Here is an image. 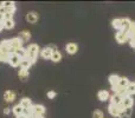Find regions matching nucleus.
Instances as JSON below:
<instances>
[{
	"instance_id": "1",
	"label": "nucleus",
	"mask_w": 135,
	"mask_h": 118,
	"mask_svg": "<svg viewBox=\"0 0 135 118\" xmlns=\"http://www.w3.org/2000/svg\"><path fill=\"white\" fill-rule=\"evenodd\" d=\"M26 57L31 60L32 65L37 61V58H38V54H39V47H38L37 44H30L26 49Z\"/></svg>"
},
{
	"instance_id": "2",
	"label": "nucleus",
	"mask_w": 135,
	"mask_h": 118,
	"mask_svg": "<svg viewBox=\"0 0 135 118\" xmlns=\"http://www.w3.org/2000/svg\"><path fill=\"white\" fill-rule=\"evenodd\" d=\"M123 111H124V106L122 104H119V105L109 104V106H108V112L110 114V116H113L115 118L119 116L120 114H122Z\"/></svg>"
},
{
	"instance_id": "3",
	"label": "nucleus",
	"mask_w": 135,
	"mask_h": 118,
	"mask_svg": "<svg viewBox=\"0 0 135 118\" xmlns=\"http://www.w3.org/2000/svg\"><path fill=\"white\" fill-rule=\"evenodd\" d=\"M9 44H11V50H9L11 54H14L17 50H19V49L23 47V42H21V39L19 37H16V38L9 39Z\"/></svg>"
},
{
	"instance_id": "4",
	"label": "nucleus",
	"mask_w": 135,
	"mask_h": 118,
	"mask_svg": "<svg viewBox=\"0 0 135 118\" xmlns=\"http://www.w3.org/2000/svg\"><path fill=\"white\" fill-rule=\"evenodd\" d=\"M57 47L54 46V45H51V46H45L44 49L40 50V56H42V58L44 59H51L52 57V53H54V51H57Z\"/></svg>"
},
{
	"instance_id": "5",
	"label": "nucleus",
	"mask_w": 135,
	"mask_h": 118,
	"mask_svg": "<svg viewBox=\"0 0 135 118\" xmlns=\"http://www.w3.org/2000/svg\"><path fill=\"white\" fill-rule=\"evenodd\" d=\"M115 39L119 44H126V43H129L131 40V37L127 32H122V31H117V33L115 34Z\"/></svg>"
},
{
	"instance_id": "6",
	"label": "nucleus",
	"mask_w": 135,
	"mask_h": 118,
	"mask_svg": "<svg viewBox=\"0 0 135 118\" xmlns=\"http://www.w3.org/2000/svg\"><path fill=\"white\" fill-rule=\"evenodd\" d=\"M20 61H21L20 57H18L17 54H12V56L9 57L8 64L11 65L12 67H18V66H20Z\"/></svg>"
},
{
	"instance_id": "7",
	"label": "nucleus",
	"mask_w": 135,
	"mask_h": 118,
	"mask_svg": "<svg viewBox=\"0 0 135 118\" xmlns=\"http://www.w3.org/2000/svg\"><path fill=\"white\" fill-rule=\"evenodd\" d=\"M122 105L124 106V109H128V107H133L134 105V99L132 96H124L123 97V100L121 103Z\"/></svg>"
},
{
	"instance_id": "8",
	"label": "nucleus",
	"mask_w": 135,
	"mask_h": 118,
	"mask_svg": "<svg viewBox=\"0 0 135 118\" xmlns=\"http://www.w3.org/2000/svg\"><path fill=\"white\" fill-rule=\"evenodd\" d=\"M65 51H66V53H69V54H75L78 51V46H77V44H75V43H69L65 46Z\"/></svg>"
},
{
	"instance_id": "9",
	"label": "nucleus",
	"mask_w": 135,
	"mask_h": 118,
	"mask_svg": "<svg viewBox=\"0 0 135 118\" xmlns=\"http://www.w3.org/2000/svg\"><path fill=\"white\" fill-rule=\"evenodd\" d=\"M121 23H122L121 31L122 32H128L129 26H131V24H132V20L129 18H121Z\"/></svg>"
},
{
	"instance_id": "10",
	"label": "nucleus",
	"mask_w": 135,
	"mask_h": 118,
	"mask_svg": "<svg viewBox=\"0 0 135 118\" xmlns=\"http://www.w3.org/2000/svg\"><path fill=\"white\" fill-rule=\"evenodd\" d=\"M38 19H39V17H38V14L36 12H28L26 14V20L30 24H36L38 21Z\"/></svg>"
},
{
	"instance_id": "11",
	"label": "nucleus",
	"mask_w": 135,
	"mask_h": 118,
	"mask_svg": "<svg viewBox=\"0 0 135 118\" xmlns=\"http://www.w3.org/2000/svg\"><path fill=\"white\" fill-rule=\"evenodd\" d=\"M123 97H124V96H121V95H113L112 97L109 98L110 104H114V105L121 104L122 100H123Z\"/></svg>"
},
{
	"instance_id": "12",
	"label": "nucleus",
	"mask_w": 135,
	"mask_h": 118,
	"mask_svg": "<svg viewBox=\"0 0 135 118\" xmlns=\"http://www.w3.org/2000/svg\"><path fill=\"white\" fill-rule=\"evenodd\" d=\"M97 98L101 102H105V100H109L110 95L107 90H101V91H98V93H97Z\"/></svg>"
},
{
	"instance_id": "13",
	"label": "nucleus",
	"mask_w": 135,
	"mask_h": 118,
	"mask_svg": "<svg viewBox=\"0 0 135 118\" xmlns=\"http://www.w3.org/2000/svg\"><path fill=\"white\" fill-rule=\"evenodd\" d=\"M4 99L6 100L7 103H12L16 100V92L13 91H6L4 93Z\"/></svg>"
},
{
	"instance_id": "14",
	"label": "nucleus",
	"mask_w": 135,
	"mask_h": 118,
	"mask_svg": "<svg viewBox=\"0 0 135 118\" xmlns=\"http://www.w3.org/2000/svg\"><path fill=\"white\" fill-rule=\"evenodd\" d=\"M19 104H20L21 106L24 107V110H28V109H30V107L33 105V104H32V100H31L30 98H26V97L23 98V99L20 100V103H19Z\"/></svg>"
},
{
	"instance_id": "15",
	"label": "nucleus",
	"mask_w": 135,
	"mask_h": 118,
	"mask_svg": "<svg viewBox=\"0 0 135 118\" xmlns=\"http://www.w3.org/2000/svg\"><path fill=\"white\" fill-rule=\"evenodd\" d=\"M108 80H109V84L112 86H116V85H119L120 76H117V74H110L109 78H108Z\"/></svg>"
},
{
	"instance_id": "16",
	"label": "nucleus",
	"mask_w": 135,
	"mask_h": 118,
	"mask_svg": "<svg viewBox=\"0 0 135 118\" xmlns=\"http://www.w3.org/2000/svg\"><path fill=\"white\" fill-rule=\"evenodd\" d=\"M31 66H32V63H31V60L28 59L27 57H25V58L21 59V61H20V69H26V70H28Z\"/></svg>"
},
{
	"instance_id": "17",
	"label": "nucleus",
	"mask_w": 135,
	"mask_h": 118,
	"mask_svg": "<svg viewBox=\"0 0 135 118\" xmlns=\"http://www.w3.org/2000/svg\"><path fill=\"white\" fill-rule=\"evenodd\" d=\"M132 114H133V107H128V109H124V111L120 114L116 118H131Z\"/></svg>"
},
{
	"instance_id": "18",
	"label": "nucleus",
	"mask_w": 135,
	"mask_h": 118,
	"mask_svg": "<svg viewBox=\"0 0 135 118\" xmlns=\"http://www.w3.org/2000/svg\"><path fill=\"white\" fill-rule=\"evenodd\" d=\"M19 38L21 39L23 43H26L31 39V33L28 32V31H23V32L19 33Z\"/></svg>"
},
{
	"instance_id": "19",
	"label": "nucleus",
	"mask_w": 135,
	"mask_h": 118,
	"mask_svg": "<svg viewBox=\"0 0 135 118\" xmlns=\"http://www.w3.org/2000/svg\"><path fill=\"white\" fill-rule=\"evenodd\" d=\"M12 111H13V114L16 115V117H17V116H20V115H23L24 112H25V110H24V107L21 106L20 104H17V105H14V106H13Z\"/></svg>"
},
{
	"instance_id": "20",
	"label": "nucleus",
	"mask_w": 135,
	"mask_h": 118,
	"mask_svg": "<svg viewBox=\"0 0 135 118\" xmlns=\"http://www.w3.org/2000/svg\"><path fill=\"white\" fill-rule=\"evenodd\" d=\"M112 90L114 91V95L126 96V89L121 88V86H119V85H116V86H112Z\"/></svg>"
},
{
	"instance_id": "21",
	"label": "nucleus",
	"mask_w": 135,
	"mask_h": 118,
	"mask_svg": "<svg viewBox=\"0 0 135 118\" xmlns=\"http://www.w3.org/2000/svg\"><path fill=\"white\" fill-rule=\"evenodd\" d=\"M2 25H4V28L6 30H11L16 26V23H14L13 19H7V20H4L2 21Z\"/></svg>"
},
{
	"instance_id": "22",
	"label": "nucleus",
	"mask_w": 135,
	"mask_h": 118,
	"mask_svg": "<svg viewBox=\"0 0 135 118\" xmlns=\"http://www.w3.org/2000/svg\"><path fill=\"white\" fill-rule=\"evenodd\" d=\"M121 25H122L121 18H115V19H113L112 20V26L116 31H121Z\"/></svg>"
},
{
	"instance_id": "23",
	"label": "nucleus",
	"mask_w": 135,
	"mask_h": 118,
	"mask_svg": "<svg viewBox=\"0 0 135 118\" xmlns=\"http://www.w3.org/2000/svg\"><path fill=\"white\" fill-rule=\"evenodd\" d=\"M133 95H135V83L131 81V84L126 88V96H133Z\"/></svg>"
},
{
	"instance_id": "24",
	"label": "nucleus",
	"mask_w": 135,
	"mask_h": 118,
	"mask_svg": "<svg viewBox=\"0 0 135 118\" xmlns=\"http://www.w3.org/2000/svg\"><path fill=\"white\" fill-rule=\"evenodd\" d=\"M131 84V80H129L127 77H120V81H119V86H121V88L126 89L127 86Z\"/></svg>"
},
{
	"instance_id": "25",
	"label": "nucleus",
	"mask_w": 135,
	"mask_h": 118,
	"mask_svg": "<svg viewBox=\"0 0 135 118\" xmlns=\"http://www.w3.org/2000/svg\"><path fill=\"white\" fill-rule=\"evenodd\" d=\"M62 59V53L59 52V50H57V51H54V53H52V57H51V60L54 63H58L61 61Z\"/></svg>"
},
{
	"instance_id": "26",
	"label": "nucleus",
	"mask_w": 135,
	"mask_h": 118,
	"mask_svg": "<svg viewBox=\"0 0 135 118\" xmlns=\"http://www.w3.org/2000/svg\"><path fill=\"white\" fill-rule=\"evenodd\" d=\"M18 76L20 79H23V80H26V79L28 78V70L26 69H20L18 72Z\"/></svg>"
},
{
	"instance_id": "27",
	"label": "nucleus",
	"mask_w": 135,
	"mask_h": 118,
	"mask_svg": "<svg viewBox=\"0 0 135 118\" xmlns=\"http://www.w3.org/2000/svg\"><path fill=\"white\" fill-rule=\"evenodd\" d=\"M14 54H17V56H18V57H20V58L23 59V58H25V57H26V54H27V53H26V49H24V47H21V49L17 50V51H16V53H14Z\"/></svg>"
},
{
	"instance_id": "28",
	"label": "nucleus",
	"mask_w": 135,
	"mask_h": 118,
	"mask_svg": "<svg viewBox=\"0 0 135 118\" xmlns=\"http://www.w3.org/2000/svg\"><path fill=\"white\" fill-rule=\"evenodd\" d=\"M127 33L129 34V37H131V38L135 37V21H132L131 26H129V30H128V32H127Z\"/></svg>"
},
{
	"instance_id": "29",
	"label": "nucleus",
	"mask_w": 135,
	"mask_h": 118,
	"mask_svg": "<svg viewBox=\"0 0 135 118\" xmlns=\"http://www.w3.org/2000/svg\"><path fill=\"white\" fill-rule=\"evenodd\" d=\"M104 117V115H103V112L101 111V110H95L93 114V118H103Z\"/></svg>"
},
{
	"instance_id": "30",
	"label": "nucleus",
	"mask_w": 135,
	"mask_h": 118,
	"mask_svg": "<svg viewBox=\"0 0 135 118\" xmlns=\"http://www.w3.org/2000/svg\"><path fill=\"white\" fill-rule=\"evenodd\" d=\"M0 5H2V6L5 7V8H8V7H12V6H16L14 5V2L13 1H4V2H1Z\"/></svg>"
},
{
	"instance_id": "31",
	"label": "nucleus",
	"mask_w": 135,
	"mask_h": 118,
	"mask_svg": "<svg viewBox=\"0 0 135 118\" xmlns=\"http://www.w3.org/2000/svg\"><path fill=\"white\" fill-rule=\"evenodd\" d=\"M46 96H47V98H49V99H54V98L57 96V93L55 92V91H49V92L46 93Z\"/></svg>"
},
{
	"instance_id": "32",
	"label": "nucleus",
	"mask_w": 135,
	"mask_h": 118,
	"mask_svg": "<svg viewBox=\"0 0 135 118\" xmlns=\"http://www.w3.org/2000/svg\"><path fill=\"white\" fill-rule=\"evenodd\" d=\"M7 19H13V14H11V13H5V14H4V20H7Z\"/></svg>"
},
{
	"instance_id": "33",
	"label": "nucleus",
	"mask_w": 135,
	"mask_h": 118,
	"mask_svg": "<svg viewBox=\"0 0 135 118\" xmlns=\"http://www.w3.org/2000/svg\"><path fill=\"white\" fill-rule=\"evenodd\" d=\"M129 45H131L133 49H135V37L131 38V40H129Z\"/></svg>"
},
{
	"instance_id": "34",
	"label": "nucleus",
	"mask_w": 135,
	"mask_h": 118,
	"mask_svg": "<svg viewBox=\"0 0 135 118\" xmlns=\"http://www.w3.org/2000/svg\"><path fill=\"white\" fill-rule=\"evenodd\" d=\"M5 13H6V8L2 5H0V14H5Z\"/></svg>"
},
{
	"instance_id": "35",
	"label": "nucleus",
	"mask_w": 135,
	"mask_h": 118,
	"mask_svg": "<svg viewBox=\"0 0 135 118\" xmlns=\"http://www.w3.org/2000/svg\"><path fill=\"white\" fill-rule=\"evenodd\" d=\"M17 118H30V116H27V115L23 114V115H20V116H17Z\"/></svg>"
},
{
	"instance_id": "36",
	"label": "nucleus",
	"mask_w": 135,
	"mask_h": 118,
	"mask_svg": "<svg viewBox=\"0 0 135 118\" xmlns=\"http://www.w3.org/2000/svg\"><path fill=\"white\" fill-rule=\"evenodd\" d=\"M4 114L5 115H8L9 114V107H5V109H4Z\"/></svg>"
},
{
	"instance_id": "37",
	"label": "nucleus",
	"mask_w": 135,
	"mask_h": 118,
	"mask_svg": "<svg viewBox=\"0 0 135 118\" xmlns=\"http://www.w3.org/2000/svg\"><path fill=\"white\" fill-rule=\"evenodd\" d=\"M4 30V25H2V21H0V32Z\"/></svg>"
},
{
	"instance_id": "38",
	"label": "nucleus",
	"mask_w": 135,
	"mask_h": 118,
	"mask_svg": "<svg viewBox=\"0 0 135 118\" xmlns=\"http://www.w3.org/2000/svg\"><path fill=\"white\" fill-rule=\"evenodd\" d=\"M30 118H38V117H36V116H33L32 115V116H30Z\"/></svg>"
},
{
	"instance_id": "39",
	"label": "nucleus",
	"mask_w": 135,
	"mask_h": 118,
	"mask_svg": "<svg viewBox=\"0 0 135 118\" xmlns=\"http://www.w3.org/2000/svg\"><path fill=\"white\" fill-rule=\"evenodd\" d=\"M103 118H105V117H103Z\"/></svg>"
}]
</instances>
